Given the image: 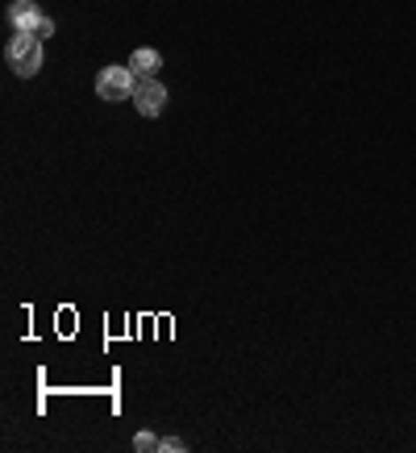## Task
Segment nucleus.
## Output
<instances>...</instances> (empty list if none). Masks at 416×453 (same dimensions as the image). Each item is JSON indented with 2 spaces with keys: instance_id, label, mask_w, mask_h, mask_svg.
I'll return each instance as SVG.
<instances>
[{
  "instance_id": "nucleus-1",
  "label": "nucleus",
  "mask_w": 416,
  "mask_h": 453,
  "mask_svg": "<svg viewBox=\"0 0 416 453\" xmlns=\"http://www.w3.org/2000/svg\"><path fill=\"white\" fill-rule=\"evenodd\" d=\"M4 58H9V67L17 71V75H38L42 71V38L38 34H13L9 38V46H4Z\"/></svg>"
},
{
  "instance_id": "nucleus-2",
  "label": "nucleus",
  "mask_w": 416,
  "mask_h": 453,
  "mask_svg": "<svg viewBox=\"0 0 416 453\" xmlns=\"http://www.w3.org/2000/svg\"><path fill=\"white\" fill-rule=\"evenodd\" d=\"M134 88H138V75H134L129 67H121V63L100 67V75H96V96L100 100H109V104L129 100V96H134Z\"/></svg>"
},
{
  "instance_id": "nucleus-3",
  "label": "nucleus",
  "mask_w": 416,
  "mask_h": 453,
  "mask_svg": "<svg viewBox=\"0 0 416 453\" xmlns=\"http://www.w3.org/2000/svg\"><path fill=\"white\" fill-rule=\"evenodd\" d=\"M134 104H138L142 117H158V112L166 109V88L158 80H138V88H134Z\"/></svg>"
},
{
  "instance_id": "nucleus-4",
  "label": "nucleus",
  "mask_w": 416,
  "mask_h": 453,
  "mask_svg": "<svg viewBox=\"0 0 416 453\" xmlns=\"http://www.w3.org/2000/svg\"><path fill=\"white\" fill-rule=\"evenodd\" d=\"M46 21V13L38 9V0H13L9 4V26L17 34H38V26Z\"/></svg>"
},
{
  "instance_id": "nucleus-5",
  "label": "nucleus",
  "mask_w": 416,
  "mask_h": 453,
  "mask_svg": "<svg viewBox=\"0 0 416 453\" xmlns=\"http://www.w3.org/2000/svg\"><path fill=\"white\" fill-rule=\"evenodd\" d=\"M158 67H163V58H158V50H150V46L134 50V58H129V71H134L138 80H150Z\"/></svg>"
},
{
  "instance_id": "nucleus-6",
  "label": "nucleus",
  "mask_w": 416,
  "mask_h": 453,
  "mask_svg": "<svg viewBox=\"0 0 416 453\" xmlns=\"http://www.w3.org/2000/svg\"><path fill=\"white\" fill-rule=\"evenodd\" d=\"M134 449H142V453L163 449V437H154V433H138V437H134Z\"/></svg>"
},
{
  "instance_id": "nucleus-7",
  "label": "nucleus",
  "mask_w": 416,
  "mask_h": 453,
  "mask_svg": "<svg viewBox=\"0 0 416 453\" xmlns=\"http://www.w3.org/2000/svg\"><path fill=\"white\" fill-rule=\"evenodd\" d=\"M163 449H166V453H180L183 441H180V437H163Z\"/></svg>"
},
{
  "instance_id": "nucleus-8",
  "label": "nucleus",
  "mask_w": 416,
  "mask_h": 453,
  "mask_svg": "<svg viewBox=\"0 0 416 453\" xmlns=\"http://www.w3.org/2000/svg\"><path fill=\"white\" fill-rule=\"evenodd\" d=\"M50 34H55V21L46 17V21H42V26H38V38H50Z\"/></svg>"
}]
</instances>
